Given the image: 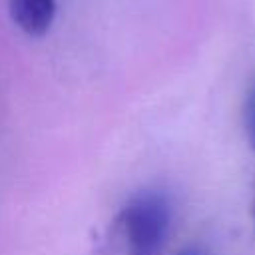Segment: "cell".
Returning <instances> with one entry per match:
<instances>
[{"label":"cell","mask_w":255,"mask_h":255,"mask_svg":"<svg viewBox=\"0 0 255 255\" xmlns=\"http://www.w3.org/2000/svg\"><path fill=\"white\" fill-rule=\"evenodd\" d=\"M169 221V201L161 193L141 191L116 213L96 245V255H159Z\"/></svg>","instance_id":"1"},{"label":"cell","mask_w":255,"mask_h":255,"mask_svg":"<svg viewBox=\"0 0 255 255\" xmlns=\"http://www.w3.org/2000/svg\"><path fill=\"white\" fill-rule=\"evenodd\" d=\"M12 22L28 36H44L56 16V0H10Z\"/></svg>","instance_id":"2"},{"label":"cell","mask_w":255,"mask_h":255,"mask_svg":"<svg viewBox=\"0 0 255 255\" xmlns=\"http://www.w3.org/2000/svg\"><path fill=\"white\" fill-rule=\"evenodd\" d=\"M243 128H245V139L249 147L255 151V82L247 92L245 106H243Z\"/></svg>","instance_id":"3"},{"label":"cell","mask_w":255,"mask_h":255,"mask_svg":"<svg viewBox=\"0 0 255 255\" xmlns=\"http://www.w3.org/2000/svg\"><path fill=\"white\" fill-rule=\"evenodd\" d=\"M177 255H203L199 249H183L181 253H177Z\"/></svg>","instance_id":"4"},{"label":"cell","mask_w":255,"mask_h":255,"mask_svg":"<svg viewBox=\"0 0 255 255\" xmlns=\"http://www.w3.org/2000/svg\"><path fill=\"white\" fill-rule=\"evenodd\" d=\"M253 221H255V199H253Z\"/></svg>","instance_id":"5"}]
</instances>
